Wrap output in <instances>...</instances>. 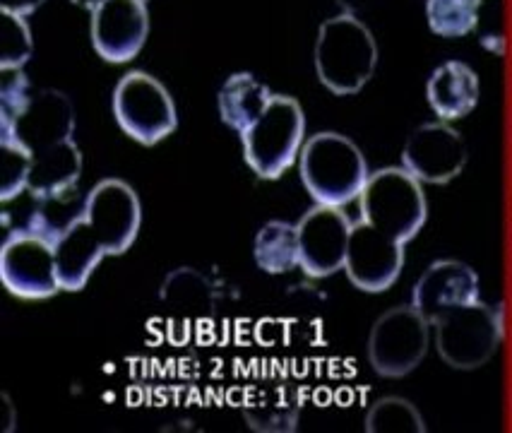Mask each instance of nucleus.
Masks as SVG:
<instances>
[{
	"label": "nucleus",
	"mask_w": 512,
	"mask_h": 433,
	"mask_svg": "<svg viewBox=\"0 0 512 433\" xmlns=\"http://www.w3.org/2000/svg\"><path fill=\"white\" fill-rule=\"evenodd\" d=\"M87 195L80 198L75 188L63 193L46 195V198H37V207L29 215L27 229H32L34 234L44 236L46 241H51L56 246L63 239V234L68 231L77 219L85 212Z\"/></svg>",
	"instance_id": "nucleus-19"
},
{
	"label": "nucleus",
	"mask_w": 512,
	"mask_h": 433,
	"mask_svg": "<svg viewBox=\"0 0 512 433\" xmlns=\"http://www.w3.org/2000/svg\"><path fill=\"white\" fill-rule=\"evenodd\" d=\"M368 433H424L426 421L412 402L404 397H380L363 419Z\"/></svg>",
	"instance_id": "nucleus-22"
},
{
	"label": "nucleus",
	"mask_w": 512,
	"mask_h": 433,
	"mask_svg": "<svg viewBox=\"0 0 512 433\" xmlns=\"http://www.w3.org/2000/svg\"><path fill=\"white\" fill-rule=\"evenodd\" d=\"M46 0H0V8L3 13H13V15H32L34 10H39Z\"/></svg>",
	"instance_id": "nucleus-27"
},
{
	"label": "nucleus",
	"mask_w": 512,
	"mask_h": 433,
	"mask_svg": "<svg viewBox=\"0 0 512 433\" xmlns=\"http://www.w3.org/2000/svg\"><path fill=\"white\" fill-rule=\"evenodd\" d=\"M426 97L440 121H457L479 104V75L462 61L438 65L428 77Z\"/></svg>",
	"instance_id": "nucleus-15"
},
{
	"label": "nucleus",
	"mask_w": 512,
	"mask_h": 433,
	"mask_svg": "<svg viewBox=\"0 0 512 433\" xmlns=\"http://www.w3.org/2000/svg\"><path fill=\"white\" fill-rule=\"evenodd\" d=\"M113 116L128 138L152 147L178 128V111L169 90L150 73L133 70L113 90Z\"/></svg>",
	"instance_id": "nucleus-7"
},
{
	"label": "nucleus",
	"mask_w": 512,
	"mask_h": 433,
	"mask_svg": "<svg viewBox=\"0 0 512 433\" xmlns=\"http://www.w3.org/2000/svg\"><path fill=\"white\" fill-rule=\"evenodd\" d=\"M70 3L80 5V8H85V10H89V13H92V10L99 8V5L104 3V0H70Z\"/></svg>",
	"instance_id": "nucleus-28"
},
{
	"label": "nucleus",
	"mask_w": 512,
	"mask_h": 433,
	"mask_svg": "<svg viewBox=\"0 0 512 433\" xmlns=\"http://www.w3.org/2000/svg\"><path fill=\"white\" fill-rule=\"evenodd\" d=\"M89 34L94 51L106 63L133 61L150 34L147 0H104L92 10Z\"/></svg>",
	"instance_id": "nucleus-12"
},
{
	"label": "nucleus",
	"mask_w": 512,
	"mask_h": 433,
	"mask_svg": "<svg viewBox=\"0 0 512 433\" xmlns=\"http://www.w3.org/2000/svg\"><path fill=\"white\" fill-rule=\"evenodd\" d=\"M424 183L416 181L404 166L373 171L359 195V224L371 234L407 246L424 229L428 203Z\"/></svg>",
	"instance_id": "nucleus-3"
},
{
	"label": "nucleus",
	"mask_w": 512,
	"mask_h": 433,
	"mask_svg": "<svg viewBox=\"0 0 512 433\" xmlns=\"http://www.w3.org/2000/svg\"><path fill=\"white\" fill-rule=\"evenodd\" d=\"M296 227L301 243V268L308 277L323 280L344 270L354 222L347 212H342V207L315 203Z\"/></svg>",
	"instance_id": "nucleus-11"
},
{
	"label": "nucleus",
	"mask_w": 512,
	"mask_h": 433,
	"mask_svg": "<svg viewBox=\"0 0 512 433\" xmlns=\"http://www.w3.org/2000/svg\"><path fill=\"white\" fill-rule=\"evenodd\" d=\"M299 171L315 203L332 207L359 200L371 179L361 147L342 133H315L303 142Z\"/></svg>",
	"instance_id": "nucleus-4"
},
{
	"label": "nucleus",
	"mask_w": 512,
	"mask_h": 433,
	"mask_svg": "<svg viewBox=\"0 0 512 433\" xmlns=\"http://www.w3.org/2000/svg\"><path fill=\"white\" fill-rule=\"evenodd\" d=\"M253 255L258 268L267 275H284V272L301 268L299 227L282 219L263 224L255 236Z\"/></svg>",
	"instance_id": "nucleus-18"
},
{
	"label": "nucleus",
	"mask_w": 512,
	"mask_h": 433,
	"mask_svg": "<svg viewBox=\"0 0 512 433\" xmlns=\"http://www.w3.org/2000/svg\"><path fill=\"white\" fill-rule=\"evenodd\" d=\"M431 342V323L412 306H395L373 323L368 361L383 378H404L421 364Z\"/></svg>",
	"instance_id": "nucleus-8"
},
{
	"label": "nucleus",
	"mask_w": 512,
	"mask_h": 433,
	"mask_svg": "<svg viewBox=\"0 0 512 433\" xmlns=\"http://www.w3.org/2000/svg\"><path fill=\"white\" fill-rule=\"evenodd\" d=\"M162 299L176 311H207L212 306V284L200 272L181 268L166 277L162 287Z\"/></svg>",
	"instance_id": "nucleus-23"
},
{
	"label": "nucleus",
	"mask_w": 512,
	"mask_h": 433,
	"mask_svg": "<svg viewBox=\"0 0 512 433\" xmlns=\"http://www.w3.org/2000/svg\"><path fill=\"white\" fill-rule=\"evenodd\" d=\"M272 97L275 94L270 92V87L255 80L250 73H236L219 90V116H222L226 126L234 128L241 135L255 118L263 114Z\"/></svg>",
	"instance_id": "nucleus-17"
},
{
	"label": "nucleus",
	"mask_w": 512,
	"mask_h": 433,
	"mask_svg": "<svg viewBox=\"0 0 512 433\" xmlns=\"http://www.w3.org/2000/svg\"><path fill=\"white\" fill-rule=\"evenodd\" d=\"M479 299V275L462 260H436L414 284L412 304L426 320L455 301Z\"/></svg>",
	"instance_id": "nucleus-14"
},
{
	"label": "nucleus",
	"mask_w": 512,
	"mask_h": 433,
	"mask_svg": "<svg viewBox=\"0 0 512 433\" xmlns=\"http://www.w3.org/2000/svg\"><path fill=\"white\" fill-rule=\"evenodd\" d=\"M467 142L448 121L424 123L409 135L402 150V166L416 181L443 186L462 174Z\"/></svg>",
	"instance_id": "nucleus-10"
},
{
	"label": "nucleus",
	"mask_w": 512,
	"mask_h": 433,
	"mask_svg": "<svg viewBox=\"0 0 512 433\" xmlns=\"http://www.w3.org/2000/svg\"><path fill=\"white\" fill-rule=\"evenodd\" d=\"M29 171H32V152L17 140L13 123L0 121V200H13L29 188Z\"/></svg>",
	"instance_id": "nucleus-20"
},
{
	"label": "nucleus",
	"mask_w": 512,
	"mask_h": 433,
	"mask_svg": "<svg viewBox=\"0 0 512 433\" xmlns=\"http://www.w3.org/2000/svg\"><path fill=\"white\" fill-rule=\"evenodd\" d=\"M3 56H0V70L10 73V70H22L29 58H32L34 41L32 29L22 15L3 13Z\"/></svg>",
	"instance_id": "nucleus-24"
},
{
	"label": "nucleus",
	"mask_w": 512,
	"mask_h": 433,
	"mask_svg": "<svg viewBox=\"0 0 512 433\" xmlns=\"http://www.w3.org/2000/svg\"><path fill=\"white\" fill-rule=\"evenodd\" d=\"M440 359L457 371L486 366L503 342V311L479 299L455 301L428 318Z\"/></svg>",
	"instance_id": "nucleus-5"
},
{
	"label": "nucleus",
	"mask_w": 512,
	"mask_h": 433,
	"mask_svg": "<svg viewBox=\"0 0 512 433\" xmlns=\"http://www.w3.org/2000/svg\"><path fill=\"white\" fill-rule=\"evenodd\" d=\"M306 135L301 104L287 94H275L267 109L241 133L243 157L260 179L275 181L299 159Z\"/></svg>",
	"instance_id": "nucleus-6"
},
{
	"label": "nucleus",
	"mask_w": 512,
	"mask_h": 433,
	"mask_svg": "<svg viewBox=\"0 0 512 433\" xmlns=\"http://www.w3.org/2000/svg\"><path fill=\"white\" fill-rule=\"evenodd\" d=\"M8 77L0 85V118H8L15 121L22 111L27 109L29 99H32V85H29V77L22 70H10L5 73Z\"/></svg>",
	"instance_id": "nucleus-26"
},
{
	"label": "nucleus",
	"mask_w": 512,
	"mask_h": 433,
	"mask_svg": "<svg viewBox=\"0 0 512 433\" xmlns=\"http://www.w3.org/2000/svg\"><path fill=\"white\" fill-rule=\"evenodd\" d=\"M0 280L20 299H49L63 289L58 277L56 246L32 229H17L0 251Z\"/></svg>",
	"instance_id": "nucleus-9"
},
{
	"label": "nucleus",
	"mask_w": 512,
	"mask_h": 433,
	"mask_svg": "<svg viewBox=\"0 0 512 433\" xmlns=\"http://www.w3.org/2000/svg\"><path fill=\"white\" fill-rule=\"evenodd\" d=\"M378 68L373 32L354 13L325 20L315 39V73L337 97H351L371 82Z\"/></svg>",
	"instance_id": "nucleus-2"
},
{
	"label": "nucleus",
	"mask_w": 512,
	"mask_h": 433,
	"mask_svg": "<svg viewBox=\"0 0 512 433\" xmlns=\"http://www.w3.org/2000/svg\"><path fill=\"white\" fill-rule=\"evenodd\" d=\"M0 121H8V118H0ZM8 123H13L17 140L29 152L41 154L73 140L75 109L63 92L39 90L32 94L27 109Z\"/></svg>",
	"instance_id": "nucleus-13"
},
{
	"label": "nucleus",
	"mask_w": 512,
	"mask_h": 433,
	"mask_svg": "<svg viewBox=\"0 0 512 433\" xmlns=\"http://www.w3.org/2000/svg\"><path fill=\"white\" fill-rule=\"evenodd\" d=\"M82 174V154L75 140L63 142L41 154H32V171H29L27 191L37 198L70 191L77 186Z\"/></svg>",
	"instance_id": "nucleus-16"
},
{
	"label": "nucleus",
	"mask_w": 512,
	"mask_h": 433,
	"mask_svg": "<svg viewBox=\"0 0 512 433\" xmlns=\"http://www.w3.org/2000/svg\"><path fill=\"white\" fill-rule=\"evenodd\" d=\"M138 193L121 179L99 181L87 193L85 212L56 243L58 277L65 292L85 289L106 255H121L140 234Z\"/></svg>",
	"instance_id": "nucleus-1"
},
{
	"label": "nucleus",
	"mask_w": 512,
	"mask_h": 433,
	"mask_svg": "<svg viewBox=\"0 0 512 433\" xmlns=\"http://www.w3.org/2000/svg\"><path fill=\"white\" fill-rule=\"evenodd\" d=\"M481 0H426V20L433 34L460 39L479 25Z\"/></svg>",
	"instance_id": "nucleus-21"
},
{
	"label": "nucleus",
	"mask_w": 512,
	"mask_h": 433,
	"mask_svg": "<svg viewBox=\"0 0 512 433\" xmlns=\"http://www.w3.org/2000/svg\"><path fill=\"white\" fill-rule=\"evenodd\" d=\"M248 417V426L258 431H294L299 421V407L291 405L287 397L277 400V395L270 397V405H255Z\"/></svg>",
	"instance_id": "nucleus-25"
}]
</instances>
